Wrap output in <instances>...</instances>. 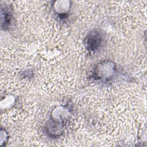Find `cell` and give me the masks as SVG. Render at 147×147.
<instances>
[{
    "label": "cell",
    "instance_id": "1",
    "mask_svg": "<svg viewBox=\"0 0 147 147\" xmlns=\"http://www.w3.org/2000/svg\"><path fill=\"white\" fill-rule=\"evenodd\" d=\"M100 37L97 34H92L90 37H87V47L91 50H94L96 49L100 42Z\"/></svg>",
    "mask_w": 147,
    "mask_h": 147
}]
</instances>
